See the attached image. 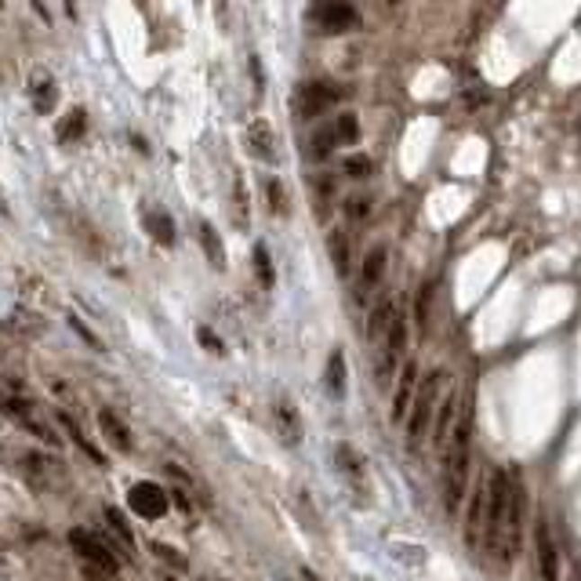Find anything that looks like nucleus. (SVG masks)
<instances>
[{
  "mask_svg": "<svg viewBox=\"0 0 581 581\" xmlns=\"http://www.w3.org/2000/svg\"><path fill=\"white\" fill-rule=\"evenodd\" d=\"M247 146H251V153H255L258 160L276 164V135H273V128H269L265 121H255V124L247 128Z\"/></svg>",
  "mask_w": 581,
  "mask_h": 581,
  "instance_id": "ddd939ff",
  "label": "nucleus"
},
{
  "mask_svg": "<svg viewBox=\"0 0 581 581\" xmlns=\"http://www.w3.org/2000/svg\"><path fill=\"white\" fill-rule=\"evenodd\" d=\"M509 498H513V469H491V476H487V520H483V534H487L491 549H498V541H502Z\"/></svg>",
  "mask_w": 581,
  "mask_h": 581,
  "instance_id": "f03ea898",
  "label": "nucleus"
},
{
  "mask_svg": "<svg viewBox=\"0 0 581 581\" xmlns=\"http://www.w3.org/2000/svg\"><path fill=\"white\" fill-rule=\"evenodd\" d=\"M255 273L262 280V287H273L276 276H273V258H269V247L265 244H255Z\"/></svg>",
  "mask_w": 581,
  "mask_h": 581,
  "instance_id": "c85d7f7f",
  "label": "nucleus"
},
{
  "mask_svg": "<svg viewBox=\"0 0 581 581\" xmlns=\"http://www.w3.org/2000/svg\"><path fill=\"white\" fill-rule=\"evenodd\" d=\"M335 465H338L342 479L349 483V487H353L360 498H371V476H367V461H363V454H360L353 443H338V447H335Z\"/></svg>",
  "mask_w": 581,
  "mask_h": 581,
  "instance_id": "6e6552de",
  "label": "nucleus"
},
{
  "mask_svg": "<svg viewBox=\"0 0 581 581\" xmlns=\"http://www.w3.org/2000/svg\"><path fill=\"white\" fill-rule=\"evenodd\" d=\"M55 94H58V87H55L48 76H40V84L33 87V106H37V113H51Z\"/></svg>",
  "mask_w": 581,
  "mask_h": 581,
  "instance_id": "cd10ccee",
  "label": "nucleus"
},
{
  "mask_svg": "<svg viewBox=\"0 0 581 581\" xmlns=\"http://www.w3.org/2000/svg\"><path fill=\"white\" fill-rule=\"evenodd\" d=\"M171 502H174L182 513H189V502H185V495H182V491H171Z\"/></svg>",
  "mask_w": 581,
  "mask_h": 581,
  "instance_id": "58836bf2",
  "label": "nucleus"
},
{
  "mask_svg": "<svg viewBox=\"0 0 581 581\" xmlns=\"http://www.w3.org/2000/svg\"><path fill=\"white\" fill-rule=\"evenodd\" d=\"M324 385H327V393H331L335 400H342V397H345V385H349V378H345V356H342V349H335V353L327 356V367H324Z\"/></svg>",
  "mask_w": 581,
  "mask_h": 581,
  "instance_id": "dca6fc26",
  "label": "nucleus"
},
{
  "mask_svg": "<svg viewBox=\"0 0 581 581\" xmlns=\"http://www.w3.org/2000/svg\"><path fill=\"white\" fill-rule=\"evenodd\" d=\"M149 552H153V556H160V559H164L167 567H174V570H185V563H189L178 549H171V545H164V541H149Z\"/></svg>",
  "mask_w": 581,
  "mask_h": 581,
  "instance_id": "c756f323",
  "label": "nucleus"
},
{
  "mask_svg": "<svg viewBox=\"0 0 581 581\" xmlns=\"http://www.w3.org/2000/svg\"><path fill=\"white\" fill-rule=\"evenodd\" d=\"M299 574H302V581H324V577H320V574H317V570H309V567H302V570H299Z\"/></svg>",
  "mask_w": 581,
  "mask_h": 581,
  "instance_id": "ea45409f",
  "label": "nucleus"
},
{
  "mask_svg": "<svg viewBox=\"0 0 581 581\" xmlns=\"http://www.w3.org/2000/svg\"><path fill=\"white\" fill-rule=\"evenodd\" d=\"M313 19H317L320 33H349V30L360 26V12L349 4V0H317Z\"/></svg>",
  "mask_w": 581,
  "mask_h": 581,
  "instance_id": "0eeeda50",
  "label": "nucleus"
},
{
  "mask_svg": "<svg viewBox=\"0 0 581 581\" xmlns=\"http://www.w3.org/2000/svg\"><path fill=\"white\" fill-rule=\"evenodd\" d=\"M237 226L247 229L251 226V211H247V185H244V174L237 171Z\"/></svg>",
  "mask_w": 581,
  "mask_h": 581,
  "instance_id": "7c9ffc66",
  "label": "nucleus"
},
{
  "mask_svg": "<svg viewBox=\"0 0 581 581\" xmlns=\"http://www.w3.org/2000/svg\"><path fill=\"white\" fill-rule=\"evenodd\" d=\"M342 99V91L338 87H331V84H302L299 91H295V113L302 117V121H317V117H324L335 103Z\"/></svg>",
  "mask_w": 581,
  "mask_h": 581,
  "instance_id": "423d86ee",
  "label": "nucleus"
},
{
  "mask_svg": "<svg viewBox=\"0 0 581 581\" xmlns=\"http://www.w3.org/2000/svg\"><path fill=\"white\" fill-rule=\"evenodd\" d=\"M22 469H26L30 479H55V472H62L58 461L40 458V454H26V458H22Z\"/></svg>",
  "mask_w": 581,
  "mask_h": 581,
  "instance_id": "412c9836",
  "label": "nucleus"
},
{
  "mask_svg": "<svg viewBox=\"0 0 581 581\" xmlns=\"http://www.w3.org/2000/svg\"><path fill=\"white\" fill-rule=\"evenodd\" d=\"M69 327H73V331H76V335H80V338H84V342H87L91 349H106V345H103L99 338H94V331H91V327H87L84 320H76V317H69Z\"/></svg>",
  "mask_w": 581,
  "mask_h": 581,
  "instance_id": "e433bc0d",
  "label": "nucleus"
},
{
  "mask_svg": "<svg viewBox=\"0 0 581 581\" xmlns=\"http://www.w3.org/2000/svg\"><path fill=\"white\" fill-rule=\"evenodd\" d=\"M55 418H58V425H62V429L69 433V440H73V443H76V447H80V451H84V454H87V458L94 461V465H106V454H103L99 447H94V443H91V440H87V436L80 433V425H76V422H73V418H69L66 411H58Z\"/></svg>",
  "mask_w": 581,
  "mask_h": 581,
  "instance_id": "a211bd4d",
  "label": "nucleus"
},
{
  "mask_svg": "<svg viewBox=\"0 0 581 581\" xmlns=\"http://www.w3.org/2000/svg\"><path fill=\"white\" fill-rule=\"evenodd\" d=\"M128 505H131V513L142 516V520H160V516H167V509H171V491H164L160 483L142 479V483H135V487L128 491Z\"/></svg>",
  "mask_w": 581,
  "mask_h": 581,
  "instance_id": "39448f33",
  "label": "nucleus"
},
{
  "mask_svg": "<svg viewBox=\"0 0 581 581\" xmlns=\"http://www.w3.org/2000/svg\"><path fill=\"white\" fill-rule=\"evenodd\" d=\"M142 226L146 233L160 244V247H171L178 240V229H174V219L167 211H142Z\"/></svg>",
  "mask_w": 581,
  "mask_h": 581,
  "instance_id": "4468645a",
  "label": "nucleus"
},
{
  "mask_svg": "<svg viewBox=\"0 0 581 581\" xmlns=\"http://www.w3.org/2000/svg\"><path fill=\"white\" fill-rule=\"evenodd\" d=\"M418 397V363L407 360L397 378V393H393V422H404L411 415V404Z\"/></svg>",
  "mask_w": 581,
  "mask_h": 581,
  "instance_id": "9d476101",
  "label": "nucleus"
},
{
  "mask_svg": "<svg viewBox=\"0 0 581 581\" xmlns=\"http://www.w3.org/2000/svg\"><path fill=\"white\" fill-rule=\"evenodd\" d=\"M469 440H472V425L469 418H461L447 440L443 451V509L447 516H458V505L465 498V483H469Z\"/></svg>",
  "mask_w": 581,
  "mask_h": 581,
  "instance_id": "f257e3e1",
  "label": "nucleus"
},
{
  "mask_svg": "<svg viewBox=\"0 0 581 581\" xmlns=\"http://www.w3.org/2000/svg\"><path fill=\"white\" fill-rule=\"evenodd\" d=\"M433 280H425L422 283V290H418V302H415V324H418V331L425 335V324H429V306H433Z\"/></svg>",
  "mask_w": 581,
  "mask_h": 581,
  "instance_id": "bb28decb",
  "label": "nucleus"
},
{
  "mask_svg": "<svg viewBox=\"0 0 581 581\" xmlns=\"http://www.w3.org/2000/svg\"><path fill=\"white\" fill-rule=\"evenodd\" d=\"M577 577H581V574H577Z\"/></svg>",
  "mask_w": 581,
  "mask_h": 581,
  "instance_id": "37998d69",
  "label": "nucleus"
},
{
  "mask_svg": "<svg viewBox=\"0 0 581 581\" xmlns=\"http://www.w3.org/2000/svg\"><path fill=\"white\" fill-rule=\"evenodd\" d=\"M201 581H204V577H201Z\"/></svg>",
  "mask_w": 581,
  "mask_h": 581,
  "instance_id": "79ce46f5",
  "label": "nucleus"
},
{
  "mask_svg": "<svg viewBox=\"0 0 581 581\" xmlns=\"http://www.w3.org/2000/svg\"><path fill=\"white\" fill-rule=\"evenodd\" d=\"M276 418H280V425H283V436L290 440V447H299V440H302V425H299V418H295V407H287V404H276Z\"/></svg>",
  "mask_w": 581,
  "mask_h": 581,
  "instance_id": "393cba45",
  "label": "nucleus"
},
{
  "mask_svg": "<svg viewBox=\"0 0 581 581\" xmlns=\"http://www.w3.org/2000/svg\"><path fill=\"white\" fill-rule=\"evenodd\" d=\"M331 128H335L338 146H349V142H356V139H360V124H356V117H353V113L335 117V121H331Z\"/></svg>",
  "mask_w": 581,
  "mask_h": 581,
  "instance_id": "a878e982",
  "label": "nucleus"
},
{
  "mask_svg": "<svg viewBox=\"0 0 581 581\" xmlns=\"http://www.w3.org/2000/svg\"><path fill=\"white\" fill-rule=\"evenodd\" d=\"M443 378H447L443 371H433V374H425L418 381V397H415L411 415H407V443L411 447H418L422 436H425V429L433 425V404H436V393L443 389Z\"/></svg>",
  "mask_w": 581,
  "mask_h": 581,
  "instance_id": "7ed1b4c3",
  "label": "nucleus"
},
{
  "mask_svg": "<svg viewBox=\"0 0 581 581\" xmlns=\"http://www.w3.org/2000/svg\"><path fill=\"white\" fill-rule=\"evenodd\" d=\"M80 574H84V581H117V574H110L103 567H91V563H84Z\"/></svg>",
  "mask_w": 581,
  "mask_h": 581,
  "instance_id": "4c0bfd02",
  "label": "nucleus"
},
{
  "mask_svg": "<svg viewBox=\"0 0 581 581\" xmlns=\"http://www.w3.org/2000/svg\"><path fill=\"white\" fill-rule=\"evenodd\" d=\"M84 131H87V117H84V110H69L55 135H58V142H66V146H69V142L84 139Z\"/></svg>",
  "mask_w": 581,
  "mask_h": 581,
  "instance_id": "aec40b11",
  "label": "nucleus"
},
{
  "mask_svg": "<svg viewBox=\"0 0 581 581\" xmlns=\"http://www.w3.org/2000/svg\"><path fill=\"white\" fill-rule=\"evenodd\" d=\"M197 342H201L204 349H211L215 356H226V345H222V338H219L211 327H197Z\"/></svg>",
  "mask_w": 581,
  "mask_h": 581,
  "instance_id": "f704fd0d",
  "label": "nucleus"
},
{
  "mask_svg": "<svg viewBox=\"0 0 581 581\" xmlns=\"http://www.w3.org/2000/svg\"><path fill=\"white\" fill-rule=\"evenodd\" d=\"M345 174L349 178H367L371 174V160L367 156H349L345 160Z\"/></svg>",
  "mask_w": 581,
  "mask_h": 581,
  "instance_id": "c9c22d12",
  "label": "nucleus"
},
{
  "mask_svg": "<svg viewBox=\"0 0 581 581\" xmlns=\"http://www.w3.org/2000/svg\"><path fill=\"white\" fill-rule=\"evenodd\" d=\"M99 429H103V436H106L121 454H131V451H135V436H131V429L124 425V418H117V411L103 407V411H99Z\"/></svg>",
  "mask_w": 581,
  "mask_h": 581,
  "instance_id": "f8f14e48",
  "label": "nucleus"
},
{
  "mask_svg": "<svg viewBox=\"0 0 581 581\" xmlns=\"http://www.w3.org/2000/svg\"><path fill=\"white\" fill-rule=\"evenodd\" d=\"M265 192H269V208H273V215H287V197H283V185H280V178H269L265 182Z\"/></svg>",
  "mask_w": 581,
  "mask_h": 581,
  "instance_id": "2f4dec72",
  "label": "nucleus"
},
{
  "mask_svg": "<svg viewBox=\"0 0 581 581\" xmlns=\"http://www.w3.org/2000/svg\"><path fill=\"white\" fill-rule=\"evenodd\" d=\"M106 523H110V527H113V534L124 541V549H135V531H131L128 516H124L117 505H106Z\"/></svg>",
  "mask_w": 581,
  "mask_h": 581,
  "instance_id": "b1692460",
  "label": "nucleus"
},
{
  "mask_svg": "<svg viewBox=\"0 0 581 581\" xmlns=\"http://www.w3.org/2000/svg\"><path fill=\"white\" fill-rule=\"evenodd\" d=\"M335 146H338V139H335V128H331V124H324V128H320V131L313 135V153H317V156H327V153H331Z\"/></svg>",
  "mask_w": 581,
  "mask_h": 581,
  "instance_id": "473e14b6",
  "label": "nucleus"
},
{
  "mask_svg": "<svg viewBox=\"0 0 581 581\" xmlns=\"http://www.w3.org/2000/svg\"><path fill=\"white\" fill-rule=\"evenodd\" d=\"M534 545H538V570H541V577L545 581H559V556H556V545H552L545 516H538V523H534Z\"/></svg>",
  "mask_w": 581,
  "mask_h": 581,
  "instance_id": "9b49d317",
  "label": "nucleus"
},
{
  "mask_svg": "<svg viewBox=\"0 0 581 581\" xmlns=\"http://www.w3.org/2000/svg\"><path fill=\"white\" fill-rule=\"evenodd\" d=\"M454 404H458V397L451 393V397L443 400V407H440V415H436V429H433V443H440L443 451H447V429H451V422H454Z\"/></svg>",
  "mask_w": 581,
  "mask_h": 581,
  "instance_id": "5701e85b",
  "label": "nucleus"
},
{
  "mask_svg": "<svg viewBox=\"0 0 581 581\" xmlns=\"http://www.w3.org/2000/svg\"><path fill=\"white\" fill-rule=\"evenodd\" d=\"M385 258H389V251H385L381 244L367 251L363 269H360V287H363V290H374V287H378V280H381V273H385Z\"/></svg>",
  "mask_w": 581,
  "mask_h": 581,
  "instance_id": "f3484780",
  "label": "nucleus"
},
{
  "mask_svg": "<svg viewBox=\"0 0 581 581\" xmlns=\"http://www.w3.org/2000/svg\"><path fill=\"white\" fill-rule=\"evenodd\" d=\"M201 247H204V255L215 269H226V247H222V237L211 222H201Z\"/></svg>",
  "mask_w": 581,
  "mask_h": 581,
  "instance_id": "6ab92c4d",
  "label": "nucleus"
},
{
  "mask_svg": "<svg viewBox=\"0 0 581 581\" xmlns=\"http://www.w3.org/2000/svg\"><path fill=\"white\" fill-rule=\"evenodd\" d=\"M327 247H331V258H335V269L338 276H349V237L342 229H335L327 237Z\"/></svg>",
  "mask_w": 581,
  "mask_h": 581,
  "instance_id": "4be33fe9",
  "label": "nucleus"
},
{
  "mask_svg": "<svg viewBox=\"0 0 581 581\" xmlns=\"http://www.w3.org/2000/svg\"><path fill=\"white\" fill-rule=\"evenodd\" d=\"M397 299H381L378 306H374V313H371V324H367V338L371 342H378V338H385L389 335V327H393V320H397Z\"/></svg>",
  "mask_w": 581,
  "mask_h": 581,
  "instance_id": "2eb2a0df",
  "label": "nucleus"
},
{
  "mask_svg": "<svg viewBox=\"0 0 581 581\" xmlns=\"http://www.w3.org/2000/svg\"><path fill=\"white\" fill-rule=\"evenodd\" d=\"M4 411H8V418L19 425V429H26L33 440H40V443H48V447H58L62 440H58V433H51L40 418H33V407H30V400H19V397H8L4 400Z\"/></svg>",
  "mask_w": 581,
  "mask_h": 581,
  "instance_id": "1a4fd4ad",
  "label": "nucleus"
},
{
  "mask_svg": "<svg viewBox=\"0 0 581 581\" xmlns=\"http://www.w3.org/2000/svg\"><path fill=\"white\" fill-rule=\"evenodd\" d=\"M164 581H178V577H164Z\"/></svg>",
  "mask_w": 581,
  "mask_h": 581,
  "instance_id": "a19ab883",
  "label": "nucleus"
},
{
  "mask_svg": "<svg viewBox=\"0 0 581 581\" xmlns=\"http://www.w3.org/2000/svg\"><path fill=\"white\" fill-rule=\"evenodd\" d=\"M69 545L76 549V556H80L84 563L103 567V570H110V574H121V567H124V559H128V556H124V552H117L110 541L87 534L84 527H73V531H69Z\"/></svg>",
  "mask_w": 581,
  "mask_h": 581,
  "instance_id": "20e7f679",
  "label": "nucleus"
},
{
  "mask_svg": "<svg viewBox=\"0 0 581 581\" xmlns=\"http://www.w3.org/2000/svg\"><path fill=\"white\" fill-rule=\"evenodd\" d=\"M345 215H349V222H363L371 215V197H353L345 204Z\"/></svg>",
  "mask_w": 581,
  "mask_h": 581,
  "instance_id": "72a5a7b5",
  "label": "nucleus"
}]
</instances>
